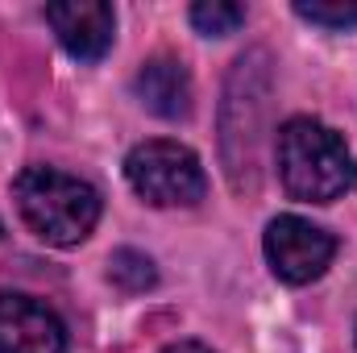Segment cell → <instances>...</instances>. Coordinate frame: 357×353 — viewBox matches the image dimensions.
<instances>
[{"label": "cell", "mask_w": 357, "mask_h": 353, "mask_svg": "<svg viewBox=\"0 0 357 353\" xmlns=\"http://www.w3.org/2000/svg\"><path fill=\"white\" fill-rule=\"evenodd\" d=\"M167 353H212L208 345H199V341H178V345H171Z\"/></svg>", "instance_id": "obj_11"}, {"label": "cell", "mask_w": 357, "mask_h": 353, "mask_svg": "<svg viewBox=\"0 0 357 353\" xmlns=\"http://www.w3.org/2000/svg\"><path fill=\"white\" fill-rule=\"evenodd\" d=\"M295 17H303V21H312V25H324V29H337V33H345V29H357V4H295Z\"/></svg>", "instance_id": "obj_10"}, {"label": "cell", "mask_w": 357, "mask_h": 353, "mask_svg": "<svg viewBox=\"0 0 357 353\" xmlns=\"http://www.w3.org/2000/svg\"><path fill=\"white\" fill-rule=\"evenodd\" d=\"M274 158L282 187L303 204H333L357 183V163L345 137L316 117L282 121L274 137Z\"/></svg>", "instance_id": "obj_1"}, {"label": "cell", "mask_w": 357, "mask_h": 353, "mask_svg": "<svg viewBox=\"0 0 357 353\" xmlns=\"http://www.w3.org/2000/svg\"><path fill=\"white\" fill-rule=\"evenodd\" d=\"M46 25L63 42V50L79 63H100L116 38V13L104 0H67L46 4Z\"/></svg>", "instance_id": "obj_6"}, {"label": "cell", "mask_w": 357, "mask_h": 353, "mask_svg": "<svg viewBox=\"0 0 357 353\" xmlns=\"http://www.w3.org/2000/svg\"><path fill=\"white\" fill-rule=\"evenodd\" d=\"M262 250H266L270 270L291 283V287H303V283H316L333 258H337V237L303 216H274L266 225V237H262Z\"/></svg>", "instance_id": "obj_4"}, {"label": "cell", "mask_w": 357, "mask_h": 353, "mask_svg": "<svg viewBox=\"0 0 357 353\" xmlns=\"http://www.w3.org/2000/svg\"><path fill=\"white\" fill-rule=\"evenodd\" d=\"M0 353H67V329L42 299L0 291Z\"/></svg>", "instance_id": "obj_5"}, {"label": "cell", "mask_w": 357, "mask_h": 353, "mask_svg": "<svg viewBox=\"0 0 357 353\" xmlns=\"http://www.w3.org/2000/svg\"><path fill=\"white\" fill-rule=\"evenodd\" d=\"M13 200L29 233L46 246H79L100 220V191L59 167H25L13 179Z\"/></svg>", "instance_id": "obj_2"}, {"label": "cell", "mask_w": 357, "mask_h": 353, "mask_svg": "<svg viewBox=\"0 0 357 353\" xmlns=\"http://www.w3.org/2000/svg\"><path fill=\"white\" fill-rule=\"evenodd\" d=\"M125 179L154 208H195L208 195V175L199 154L167 137H150L133 146L125 158Z\"/></svg>", "instance_id": "obj_3"}, {"label": "cell", "mask_w": 357, "mask_h": 353, "mask_svg": "<svg viewBox=\"0 0 357 353\" xmlns=\"http://www.w3.org/2000/svg\"><path fill=\"white\" fill-rule=\"evenodd\" d=\"M0 237H4V225H0Z\"/></svg>", "instance_id": "obj_12"}, {"label": "cell", "mask_w": 357, "mask_h": 353, "mask_svg": "<svg viewBox=\"0 0 357 353\" xmlns=\"http://www.w3.org/2000/svg\"><path fill=\"white\" fill-rule=\"evenodd\" d=\"M108 278L125 291V295H137V291H150L158 283V270L154 262L142 254V250H116L108 258Z\"/></svg>", "instance_id": "obj_9"}, {"label": "cell", "mask_w": 357, "mask_h": 353, "mask_svg": "<svg viewBox=\"0 0 357 353\" xmlns=\"http://www.w3.org/2000/svg\"><path fill=\"white\" fill-rule=\"evenodd\" d=\"M191 25L204 33V38H229L245 25V4H233V0H199L191 4Z\"/></svg>", "instance_id": "obj_8"}, {"label": "cell", "mask_w": 357, "mask_h": 353, "mask_svg": "<svg viewBox=\"0 0 357 353\" xmlns=\"http://www.w3.org/2000/svg\"><path fill=\"white\" fill-rule=\"evenodd\" d=\"M133 96L162 121H183L191 112V75L187 67L171 59V54H158L150 63H142V71L133 75Z\"/></svg>", "instance_id": "obj_7"}]
</instances>
